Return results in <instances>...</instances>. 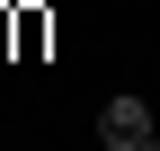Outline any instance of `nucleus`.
Here are the masks:
<instances>
[{"label":"nucleus","mask_w":160,"mask_h":151,"mask_svg":"<svg viewBox=\"0 0 160 151\" xmlns=\"http://www.w3.org/2000/svg\"><path fill=\"white\" fill-rule=\"evenodd\" d=\"M98 142H107V151L151 142V107H142V98H107V107H98Z\"/></svg>","instance_id":"1"},{"label":"nucleus","mask_w":160,"mask_h":151,"mask_svg":"<svg viewBox=\"0 0 160 151\" xmlns=\"http://www.w3.org/2000/svg\"><path fill=\"white\" fill-rule=\"evenodd\" d=\"M133 151H160V134H151V142H133Z\"/></svg>","instance_id":"2"}]
</instances>
